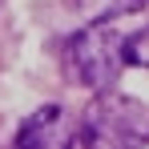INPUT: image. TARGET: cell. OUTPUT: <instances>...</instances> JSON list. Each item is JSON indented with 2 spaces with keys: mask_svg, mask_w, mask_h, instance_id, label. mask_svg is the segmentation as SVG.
Here are the masks:
<instances>
[{
  "mask_svg": "<svg viewBox=\"0 0 149 149\" xmlns=\"http://www.w3.org/2000/svg\"><path fill=\"white\" fill-rule=\"evenodd\" d=\"M73 141H77V121L61 105L36 109L16 133V149H73Z\"/></svg>",
  "mask_w": 149,
  "mask_h": 149,
  "instance_id": "3",
  "label": "cell"
},
{
  "mask_svg": "<svg viewBox=\"0 0 149 149\" xmlns=\"http://www.w3.org/2000/svg\"><path fill=\"white\" fill-rule=\"evenodd\" d=\"M69 65L73 73L89 85V89H113L121 81V69L129 65L125 61V36L109 24H89L81 28L73 40H69Z\"/></svg>",
  "mask_w": 149,
  "mask_h": 149,
  "instance_id": "2",
  "label": "cell"
},
{
  "mask_svg": "<svg viewBox=\"0 0 149 149\" xmlns=\"http://www.w3.org/2000/svg\"><path fill=\"white\" fill-rule=\"evenodd\" d=\"M125 61H129V65L149 69V24L137 28L133 36H125Z\"/></svg>",
  "mask_w": 149,
  "mask_h": 149,
  "instance_id": "5",
  "label": "cell"
},
{
  "mask_svg": "<svg viewBox=\"0 0 149 149\" xmlns=\"http://www.w3.org/2000/svg\"><path fill=\"white\" fill-rule=\"evenodd\" d=\"M81 129H85V141L93 149H145L149 145V105L105 89L89 101Z\"/></svg>",
  "mask_w": 149,
  "mask_h": 149,
  "instance_id": "1",
  "label": "cell"
},
{
  "mask_svg": "<svg viewBox=\"0 0 149 149\" xmlns=\"http://www.w3.org/2000/svg\"><path fill=\"white\" fill-rule=\"evenodd\" d=\"M77 12L89 16V20H109V16H125V12H137L149 0H73Z\"/></svg>",
  "mask_w": 149,
  "mask_h": 149,
  "instance_id": "4",
  "label": "cell"
}]
</instances>
